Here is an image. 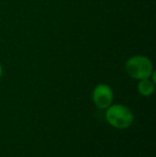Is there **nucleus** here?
Wrapping results in <instances>:
<instances>
[{
  "label": "nucleus",
  "instance_id": "nucleus-1",
  "mask_svg": "<svg viewBox=\"0 0 156 157\" xmlns=\"http://www.w3.org/2000/svg\"><path fill=\"white\" fill-rule=\"evenodd\" d=\"M105 120L111 127L117 129H126L133 125L135 116L127 106L112 103L105 109Z\"/></svg>",
  "mask_w": 156,
  "mask_h": 157
},
{
  "label": "nucleus",
  "instance_id": "nucleus-3",
  "mask_svg": "<svg viewBox=\"0 0 156 157\" xmlns=\"http://www.w3.org/2000/svg\"><path fill=\"white\" fill-rule=\"evenodd\" d=\"M115 99V93L112 88L106 83H98L92 91V101L94 106L101 110L108 108Z\"/></svg>",
  "mask_w": 156,
  "mask_h": 157
},
{
  "label": "nucleus",
  "instance_id": "nucleus-5",
  "mask_svg": "<svg viewBox=\"0 0 156 157\" xmlns=\"http://www.w3.org/2000/svg\"><path fill=\"white\" fill-rule=\"evenodd\" d=\"M2 75H3V67H2V65L0 64V78L2 77Z\"/></svg>",
  "mask_w": 156,
  "mask_h": 157
},
{
  "label": "nucleus",
  "instance_id": "nucleus-4",
  "mask_svg": "<svg viewBox=\"0 0 156 157\" xmlns=\"http://www.w3.org/2000/svg\"><path fill=\"white\" fill-rule=\"evenodd\" d=\"M155 85L154 81H152L151 78H144L138 80L137 83V91L141 96L149 97L151 96L155 91Z\"/></svg>",
  "mask_w": 156,
  "mask_h": 157
},
{
  "label": "nucleus",
  "instance_id": "nucleus-2",
  "mask_svg": "<svg viewBox=\"0 0 156 157\" xmlns=\"http://www.w3.org/2000/svg\"><path fill=\"white\" fill-rule=\"evenodd\" d=\"M125 71L127 75L136 80L150 78L154 72V65L150 58L141 55L133 56L125 63Z\"/></svg>",
  "mask_w": 156,
  "mask_h": 157
}]
</instances>
